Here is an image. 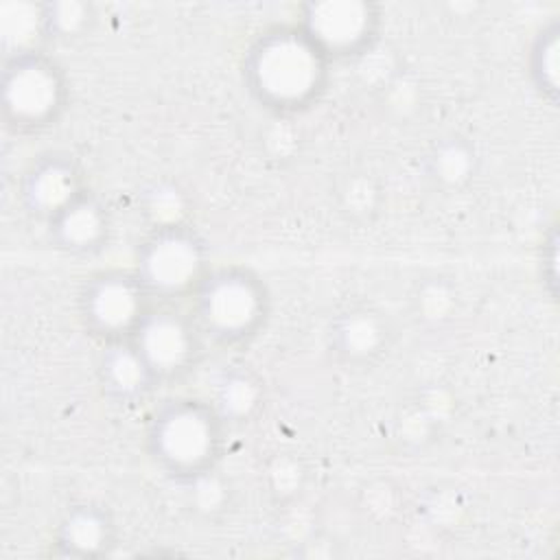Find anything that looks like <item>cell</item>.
Instances as JSON below:
<instances>
[{
  "mask_svg": "<svg viewBox=\"0 0 560 560\" xmlns=\"http://www.w3.org/2000/svg\"><path fill=\"white\" fill-rule=\"evenodd\" d=\"M332 61L298 24L262 28L243 55V83L271 114L293 116L311 109L326 92Z\"/></svg>",
  "mask_w": 560,
  "mask_h": 560,
  "instance_id": "obj_1",
  "label": "cell"
},
{
  "mask_svg": "<svg viewBox=\"0 0 560 560\" xmlns=\"http://www.w3.org/2000/svg\"><path fill=\"white\" fill-rule=\"evenodd\" d=\"M228 429L210 398L175 396L151 411L144 448L162 475L190 486L214 472L225 451Z\"/></svg>",
  "mask_w": 560,
  "mask_h": 560,
  "instance_id": "obj_2",
  "label": "cell"
},
{
  "mask_svg": "<svg viewBox=\"0 0 560 560\" xmlns=\"http://www.w3.org/2000/svg\"><path fill=\"white\" fill-rule=\"evenodd\" d=\"M265 278L241 262L212 265L190 295V313L208 343L241 348L252 343L271 317Z\"/></svg>",
  "mask_w": 560,
  "mask_h": 560,
  "instance_id": "obj_3",
  "label": "cell"
},
{
  "mask_svg": "<svg viewBox=\"0 0 560 560\" xmlns=\"http://www.w3.org/2000/svg\"><path fill=\"white\" fill-rule=\"evenodd\" d=\"M70 101L63 66L44 48L2 59V120L20 136L42 133L59 122Z\"/></svg>",
  "mask_w": 560,
  "mask_h": 560,
  "instance_id": "obj_4",
  "label": "cell"
},
{
  "mask_svg": "<svg viewBox=\"0 0 560 560\" xmlns=\"http://www.w3.org/2000/svg\"><path fill=\"white\" fill-rule=\"evenodd\" d=\"M210 252L201 232L188 221L153 225L133 256V271L160 304L190 300L210 269Z\"/></svg>",
  "mask_w": 560,
  "mask_h": 560,
  "instance_id": "obj_5",
  "label": "cell"
},
{
  "mask_svg": "<svg viewBox=\"0 0 560 560\" xmlns=\"http://www.w3.org/2000/svg\"><path fill=\"white\" fill-rule=\"evenodd\" d=\"M153 298L133 269L109 267L90 273L77 293V317L81 328L101 346L129 339Z\"/></svg>",
  "mask_w": 560,
  "mask_h": 560,
  "instance_id": "obj_6",
  "label": "cell"
},
{
  "mask_svg": "<svg viewBox=\"0 0 560 560\" xmlns=\"http://www.w3.org/2000/svg\"><path fill=\"white\" fill-rule=\"evenodd\" d=\"M129 341L136 346L160 387L184 381L203 359L208 339L190 311L155 302Z\"/></svg>",
  "mask_w": 560,
  "mask_h": 560,
  "instance_id": "obj_7",
  "label": "cell"
},
{
  "mask_svg": "<svg viewBox=\"0 0 560 560\" xmlns=\"http://www.w3.org/2000/svg\"><path fill=\"white\" fill-rule=\"evenodd\" d=\"M295 22L335 63L372 50L381 35L383 11L370 0H311L300 4Z\"/></svg>",
  "mask_w": 560,
  "mask_h": 560,
  "instance_id": "obj_8",
  "label": "cell"
},
{
  "mask_svg": "<svg viewBox=\"0 0 560 560\" xmlns=\"http://www.w3.org/2000/svg\"><path fill=\"white\" fill-rule=\"evenodd\" d=\"M85 188V173L79 160L68 151H44L24 168L18 186L20 206L28 217L42 223L50 221Z\"/></svg>",
  "mask_w": 560,
  "mask_h": 560,
  "instance_id": "obj_9",
  "label": "cell"
},
{
  "mask_svg": "<svg viewBox=\"0 0 560 560\" xmlns=\"http://www.w3.org/2000/svg\"><path fill=\"white\" fill-rule=\"evenodd\" d=\"M46 225L48 243L68 256H94L112 236V210L92 188L57 212Z\"/></svg>",
  "mask_w": 560,
  "mask_h": 560,
  "instance_id": "obj_10",
  "label": "cell"
},
{
  "mask_svg": "<svg viewBox=\"0 0 560 560\" xmlns=\"http://www.w3.org/2000/svg\"><path fill=\"white\" fill-rule=\"evenodd\" d=\"M328 350L352 368H365L378 361L392 346V324L374 306L352 304L339 311L328 324Z\"/></svg>",
  "mask_w": 560,
  "mask_h": 560,
  "instance_id": "obj_11",
  "label": "cell"
},
{
  "mask_svg": "<svg viewBox=\"0 0 560 560\" xmlns=\"http://www.w3.org/2000/svg\"><path fill=\"white\" fill-rule=\"evenodd\" d=\"M116 540L118 527L109 508L96 501H81L61 514L52 532L50 553L92 560L109 556Z\"/></svg>",
  "mask_w": 560,
  "mask_h": 560,
  "instance_id": "obj_12",
  "label": "cell"
},
{
  "mask_svg": "<svg viewBox=\"0 0 560 560\" xmlns=\"http://www.w3.org/2000/svg\"><path fill=\"white\" fill-rule=\"evenodd\" d=\"M96 381L101 396L118 409H133L160 389V383L129 339L103 343L96 359Z\"/></svg>",
  "mask_w": 560,
  "mask_h": 560,
  "instance_id": "obj_13",
  "label": "cell"
},
{
  "mask_svg": "<svg viewBox=\"0 0 560 560\" xmlns=\"http://www.w3.org/2000/svg\"><path fill=\"white\" fill-rule=\"evenodd\" d=\"M210 400L228 427H241L260 413L265 402V383L252 368L232 365L217 378Z\"/></svg>",
  "mask_w": 560,
  "mask_h": 560,
  "instance_id": "obj_14",
  "label": "cell"
},
{
  "mask_svg": "<svg viewBox=\"0 0 560 560\" xmlns=\"http://www.w3.org/2000/svg\"><path fill=\"white\" fill-rule=\"evenodd\" d=\"M42 33L44 44H70L85 37L96 24V9L90 2L57 0L42 2Z\"/></svg>",
  "mask_w": 560,
  "mask_h": 560,
  "instance_id": "obj_15",
  "label": "cell"
},
{
  "mask_svg": "<svg viewBox=\"0 0 560 560\" xmlns=\"http://www.w3.org/2000/svg\"><path fill=\"white\" fill-rule=\"evenodd\" d=\"M560 24L558 20H551L545 24L527 52V72L529 79L540 94L542 101H547L551 107L558 103V68H560Z\"/></svg>",
  "mask_w": 560,
  "mask_h": 560,
  "instance_id": "obj_16",
  "label": "cell"
},
{
  "mask_svg": "<svg viewBox=\"0 0 560 560\" xmlns=\"http://www.w3.org/2000/svg\"><path fill=\"white\" fill-rule=\"evenodd\" d=\"M475 171V151L468 140L451 136L440 140L429 155V173L435 182L457 188L470 179Z\"/></svg>",
  "mask_w": 560,
  "mask_h": 560,
  "instance_id": "obj_17",
  "label": "cell"
}]
</instances>
